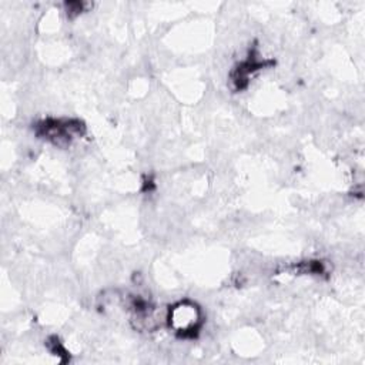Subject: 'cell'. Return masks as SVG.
I'll use <instances>...</instances> for the list:
<instances>
[{
    "label": "cell",
    "instance_id": "1",
    "mask_svg": "<svg viewBox=\"0 0 365 365\" xmlns=\"http://www.w3.org/2000/svg\"><path fill=\"white\" fill-rule=\"evenodd\" d=\"M170 328L181 338H192L202 325V312L200 307L188 299L174 304L167 314Z\"/></svg>",
    "mask_w": 365,
    "mask_h": 365
},
{
    "label": "cell",
    "instance_id": "2",
    "mask_svg": "<svg viewBox=\"0 0 365 365\" xmlns=\"http://www.w3.org/2000/svg\"><path fill=\"white\" fill-rule=\"evenodd\" d=\"M84 131V124L73 118H47L36 125V133L40 137L58 147L70 145L73 140L81 137Z\"/></svg>",
    "mask_w": 365,
    "mask_h": 365
}]
</instances>
